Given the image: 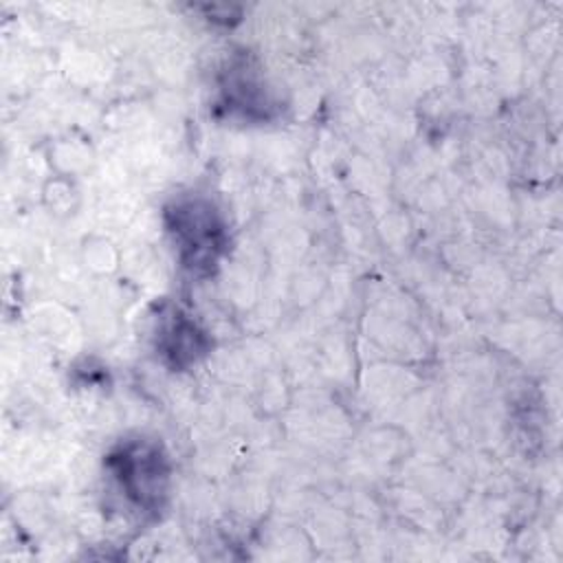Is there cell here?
<instances>
[{
  "label": "cell",
  "instance_id": "3957f363",
  "mask_svg": "<svg viewBox=\"0 0 563 563\" xmlns=\"http://www.w3.org/2000/svg\"><path fill=\"white\" fill-rule=\"evenodd\" d=\"M200 332L196 330V325L187 319H183L180 314L165 328L163 334V354L174 363V365H187L196 358V354L200 352Z\"/></svg>",
  "mask_w": 563,
  "mask_h": 563
},
{
  "label": "cell",
  "instance_id": "6da1fadb",
  "mask_svg": "<svg viewBox=\"0 0 563 563\" xmlns=\"http://www.w3.org/2000/svg\"><path fill=\"white\" fill-rule=\"evenodd\" d=\"M169 233L185 268L209 273L224 246V227L207 200H183L167 211Z\"/></svg>",
  "mask_w": 563,
  "mask_h": 563
},
{
  "label": "cell",
  "instance_id": "7a4b0ae2",
  "mask_svg": "<svg viewBox=\"0 0 563 563\" xmlns=\"http://www.w3.org/2000/svg\"><path fill=\"white\" fill-rule=\"evenodd\" d=\"M112 464H117V477L130 499L143 508L158 504L167 471L163 457L154 449L143 444H134L125 451L121 449V453L112 455Z\"/></svg>",
  "mask_w": 563,
  "mask_h": 563
}]
</instances>
